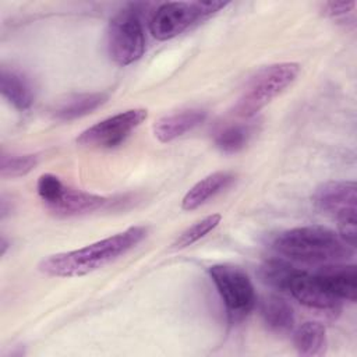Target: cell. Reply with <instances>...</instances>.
<instances>
[{"label": "cell", "mask_w": 357, "mask_h": 357, "mask_svg": "<svg viewBox=\"0 0 357 357\" xmlns=\"http://www.w3.org/2000/svg\"><path fill=\"white\" fill-rule=\"evenodd\" d=\"M314 204L337 220L339 236L353 248L357 244V185L354 181L336 180L321 184L314 194Z\"/></svg>", "instance_id": "cell-4"}, {"label": "cell", "mask_w": 357, "mask_h": 357, "mask_svg": "<svg viewBox=\"0 0 357 357\" xmlns=\"http://www.w3.org/2000/svg\"><path fill=\"white\" fill-rule=\"evenodd\" d=\"M259 311L264 324L275 333H287L294 326V312L291 305L278 296L265 297L261 301Z\"/></svg>", "instance_id": "cell-15"}, {"label": "cell", "mask_w": 357, "mask_h": 357, "mask_svg": "<svg viewBox=\"0 0 357 357\" xmlns=\"http://www.w3.org/2000/svg\"><path fill=\"white\" fill-rule=\"evenodd\" d=\"M294 347L300 356L317 357L326 351V331L319 322L308 321L301 324L293 336Z\"/></svg>", "instance_id": "cell-17"}, {"label": "cell", "mask_w": 357, "mask_h": 357, "mask_svg": "<svg viewBox=\"0 0 357 357\" xmlns=\"http://www.w3.org/2000/svg\"><path fill=\"white\" fill-rule=\"evenodd\" d=\"M66 185L61 183V180L52 174V173H45L38 178L36 183V191L40 199L46 204V206H50L54 204L64 192Z\"/></svg>", "instance_id": "cell-22"}, {"label": "cell", "mask_w": 357, "mask_h": 357, "mask_svg": "<svg viewBox=\"0 0 357 357\" xmlns=\"http://www.w3.org/2000/svg\"><path fill=\"white\" fill-rule=\"evenodd\" d=\"M273 248L294 261L305 264H339L354 255L339 233L324 226H301L282 231L273 241Z\"/></svg>", "instance_id": "cell-2"}, {"label": "cell", "mask_w": 357, "mask_h": 357, "mask_svg": "<svg viewBox=\"0 0 357 357\" xmlns=\"http://www.w3.org/2000/svg\"><path fill=\"white\" fill-rule=\"evenodd\" d=\"M324 286L339 300L354 303L357 298V269L353 264L324 265L317 273Z\"/></svg>", "instance_id": "cell-10"}, {"label": "cell", "mask_w": 357, "mask_h": 357, "mask_svg": "<svg viewBox=\"0 0 357 357\" xmlns=\"http://www.w3.org/2000/svg\"><path fill=\"white\" fill-rule=\"evenodd\" d=\"M251 137V130L245 124H227L215 132V144L225 153L241 151Z\"/></svg>", "instance_id": "cell-18"}, {"label": "cell", "mask_w": 357, "mask_h": 357, "mask_svg": "<svg viewBox=\"0 0 357 357\" xmlns=\"http://www.w3.org/2000/svg\"><path fill=\"white\" fill-rule=\"evenodd\" d=\"M218 293L231 322L241 321L255 304V291L248 275L238 266L219 264L209 268Z\"/></svg>", "instance_id": "cell-5"}, {"label": "cell", "mask_w": 357, "mask_h": 357, "mask_svg": "<svg viewBox=\"0 0 357 357\" xmlns=\"http://www.w3.org/2000/svg\"><path fill=\"white\" fill-rule=\"evenodd\" d=\"M356 7V1H326L322 4L324 14L331 18H342L351 13Z\"/></svg>", "instance_id": "cell-23"}, {"label": "cell", "mask_w": 357, "mask_h": 357, "mask_svg": "<svg viewBox=\"0 0 357 357\" xmlns=\"http://www.w3.org/2000/svg\"><path fill=\"white\" fill-rule=\"evenodd\" d=\"M107 99V93L105 92H92V93H78L67 96L64 100H60L53 112V116L57 120L68 121L78 117H82L92 110L98 109Z\"/></svg>", "instance_id": "cell-16"}, {"label": "cell", "mask_w": 357, "mask_h": 357, "mask_svg": "<svg viewBox=\"0 0 357 357\" xmlns=\"http://www.w3.org/2000/svg\"><path fill=\"white\" fill-rule=\"evenodd\" d=\"M107 50L117 66L137 61L145 52V33L135 8H126L116 14L107 28Z\"/></svg>", "instance_id": "cell-6"}, {"label": "cell", "mask_w": 357, "mask_h": 357, "mask_svg": "<svg viewBox=\"0 0 357 357\" xmlns=\"http://www.w3.org/2000/svg\"><path fill=\"white\" fill-rule=\"evenodd\" d=\"M206 112L202 109H184L159 119L153 126V134L160 142H170L202 124Z\"/></svg>", "instance_id": "cell-11"}, {"label": "cell", "mask_w": 357, "mask_h": 357, "mask_svg": "<svg viewBox=\"0 0 357 357\" xmlns=\"http://www.w3.org/2000/svg\"><path fill=\"white\" fill-rule=\"evenodd\" d=\"M220 219H222V216L219 213H213V215H209V216L198 220L197 223L190 226L187 230H184L178 236V238L173 243V248L181 250V248H185V247L194 244L195 241H198L199 238L206 236L209 231H212L220 223Z\"/></svg>", "instance_id": "cell-21"}, {"label": "cell", "mask_w": 357, "mask_h": 357, "mask_svg": "<svg viewBox=\"0 0 357 357\" xmlns=\"http://www.w3.org/2000/svg\"><path fill=\"white\" fill-rule=\"evenodd\" d=\"M38 163L35 155H15L1 152L0 174L3 178H14L28 174Z\"/></svg>", "instance_id": "cell-19"}, {"label": "cell", "mask_w": 357, "mask_h": 357, "mask_svg": "<svg viewBox=\"0 0 357 357\" xmlns=\"http://www.w3.org/2000/svg\"><path fill=\"white\" fill-rule=\"evenodd\" d=\"M202 20L206 17L201 11L199 1H167L156 8L149 29L153 38L167 40Z\"/></svg>", "instance_id": "cell-8"}, {"label": "cell", "mask_w": 357, "mask_h": 357, "mask_svg": "<svg viewBox=\"0 0 357 357\" xmlns=\"http://www.w3.org/2000/svg\"><path fill=\"white\" fill-rule=\"evenodd\" d=\"M294 272L296 269L291 265L279 259H271L261 266L259 273L261 279L269 286L279 290H287L289 282Z\"/></svg>", "instance_id": "cell-20"}, {"label": "cell", "mask_w": 357, "mask_h": 357, "mask_svg": "<svg viewBox=\"0 0 357 357\" xmlns=\"http://www.w3.org/2000/svg\"><path fill=\"white\" fill-rule=\"evenodd\" d=\"M300 73L297 63H276L259 70L245 85L234 106L238 117H251L294 82Z\"/></svg>", "instance_id": "cell-3"}, {"label": "cell", "mask_w": 357, "mask_h": 357, "mask_svg": "<svg viewBox=\"0 0 357 357\" xmlns=\"http://www.w3.org/2000/svg\"><path fill=\"white\" fill-rule=\"evenodd\" d=\"M233 181L234 174L230 172H215L212 174H208L187 191L181 201V208L184 211L197 209L208 199L213 198L216 194L227 188Z\"/></svg>", "instance_id": "cell-13"}, {"label": "cell", "mask_w": 357, "mask_h": 357, "mask_svg": "<svg viewBox=\"0 0 357 357\" xmlns=\"http://www.w3.org/2000/svg\"><path fill=\"white\" fill-rule=\"evenodd\" d=\"M1 95L18 110H26L33 102V91L29 81L18 71L1 67L0 73Z\"/></svg>", "instance_id": "cell-14"}, {"label": "cell", "mask_w": 357, "mask_h": 357, "mask_svg": "<svg viewBox=\"0 0 357 357\" xmlns=\"http://www.w3.org/2000/svg\"><path fill=\"white\" fill-rule=\"evenodd\" d=\"M148 117L146 109H130L107 117L92 127L82 131L77 142L84 146L96 148H114L126 141V138L141 126V123Z\"/></svg>", "instance_id": "cell-7"}, {"label": "cell", "mask_w": 357, "mask_h": 357, "mask_svg": "<svg viewBox=\"0 0 357 357\" xmlns=\"http://www.w3.org/2000/svg\"><path fill=\"white\" fill-rule=\"evenodd\" d=\"M6 250H7V241H6V238H4V237H1V251H0V254H1V255H4Z\"/></svg>", "instance_id": "cell-24"}, {"label": "cell", "mask_w": 357, "mask_h": 357, "mask_svg": "<svg viewBox=\"0 0 357 357\" xmlns=\"http://www.w3.org/2000/svg\"><path fill=\"white\" fill-rule=\"evenodd\" d=\"M146 236L144 226H132L86 247L53 254L39 264V271L57 278H74L93 272L132 250Z\"/></svg>", "instance_id": "cell-1"}, {"label": "cell", "mask_w": 357, "mask_h": 357, "mask_svg": "<svg viewBox=\"0 0 357 357\" xmlns=\"http://www.w3.org/2000/svg\"><path fill=\"white\" fill-rule=\"evenodd\" d=\"M287 291L307 308L326 317H336L342 310V300L332 294L315 273L296 269L289 282Z\"/></svg>", "instance_id": "cell-9"}, {"label": "cell", "mask_w": 357, "mask_h": 357, "mask_svg": "<svg viewBox=\"0 0 357 357\" xmlns=\"http://www.w3.org/2000/svg\"><path fill=\"white\" fill-rule=\"evenodd\" d=\"M105 204H106L105 197L66 187L63 195L47 208L54 215L67 218V216H77V215L93 212L100 206H103Z\"/></svg>", "instance_id": "cell-12"}]
</instances>
